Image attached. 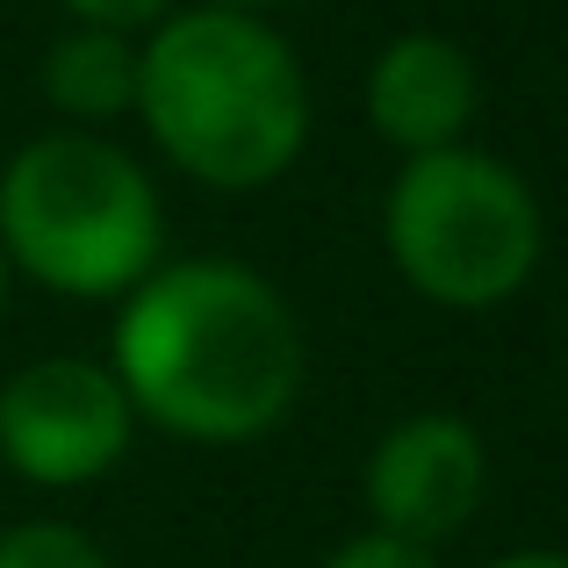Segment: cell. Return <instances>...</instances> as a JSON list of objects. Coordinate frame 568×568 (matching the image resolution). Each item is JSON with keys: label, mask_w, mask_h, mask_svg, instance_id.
Wrapping results in <instances>:
<instances>
[{"label": "cell", "mask_w": 568, "mask_h": 568, "mask_svg": "<svg viewBox=\"0 0 568 568\" xmlns=\"http://www.w3.org/2000/svg\"><path fill=\"white\" fill-rule=\"evenodd\" d=\"M109 375L138 425L181 446H252L281 432L310 382L295 303L245 260H159L115 303Z\"/></svg>", "instance_id": "cell-1"}, {"label": "cell", "mask_w": 568, "mask_h": 568, "mask_svg": "<svg viewBox=\"0 0 568 568\" xmlns=\"http://www.w3.org/2000/svg\"><path fill=\"white\" fill-rule=\"evenodd\" d=\"M181 181L260 194L288 181L310 144V72L266 14L173 8L138 37V115Z\"/></svg>", "instance_id": "cell-2"}, {"label": "cell", "mask_w": 568, "mask_h": 568, "mask_svg": "<svg viewBox=\"0 0 568 568\" xmlns=\"http://www.w3.org/2000/svg\"><path fill=\"white\" fill-rule=\"evenodd\" d=\"M0 252L65 303H123L166 260L152 173L101 130H43L0 166Z\"/></svg>", "instance_id": "cell-3"}, {"label": "cell", "mask_w": 568, "mask_h": 568, "mask_svg": "<svg viewBox=\"0 0 568 568\" xmlns=\"http://www.w3.org/2000/svg\"><path fill=\"white\" fill-rule=\"evenodd\" d=\"M382 245L410 295L454 317H483L526 295V281L540 274L547 216L511 159L446 144V152L403 159V173L388 181Z\"/></svg>", "instance_id": "cell-4"}, {"label": "cell", "mask_w": 568, "mask_h": 568, "mask_svg": "<svg viewBox=\"0 0 568 568\" xmlns=\"http://www.w3.org/2000/svg\"><path fill=\"white\" fill-rule=\"evenodd\" d=\"M138 446V410L94 353H43L0 382V468L29 489L109 483Z\"/></svg>", "instance_id": "cell-5"}, {"label": "cell", "mask_w": 568, "mask_h": 568, "mask_svg": "<svg viewBox=\"0 0 568 568\" xmlns=\"http://www.w3.org/2000/svg\"><path fill=\"white\" fill-rule=\"evenodd\" d=\"M483 497H489V446L460 410H410L367 446L361 468L367 532L439 555L446 540L475 526Z\"/></svg>", "instance_id": "cell-6"}, {"label": "cell", "mask_w": 568, "mask_h": 568, "mask_svg": "<svg viewBox=\"0 0 568 568\" xmlns=\"http://www.w3.org/2000/svg\"><path fill=\"white\" fill-rule=\"evenodd\" d=\"M361 109L382 144H396L403 159H425V152H446V144H468L475 115H483V72L454 37L403 29L367 65Z\"/></svg>", "instance_id": "cell-7"}, {"label": "cell", "mask_w": 568, "mask_h": 568, "mask_svg": "<svg viewBox=\"0 0 568 568\" xmlns=\"http://www.w3.org/2000/svg\"><path fill=\"white\" fill-rule=\"evenodd\" d=\"M37 94L65 130H101L138 115V37H109V29H65L37 65Z\"/></svg>", "instance_id": "cell-8"}, {"label": "cell", "mask_w": 568, "mask_h": 568, "mask_svg": "<svg viewBox=\"0 0 568 568\" xmlns=\"http://www.w3.org/2000/svg\"><path fill=\"white\" fill-rule=\"evenodd\" d=\"M0 568H115V561L72 518H22L0 532Z\"/></svg>", "instance_id": "cell-9"}, {"label": "cell", "mask_w": 568, "mask_h": 568, "mask_svg": "<svg viewBox=\"0 0 568 568\" xmlns=\"http://www.w3.org/2000/svg\"><path fill=\"white\" fill-rule=\"evenodd\" d=\"M72 29H109V37H152L173 14V0H58Z\"/></svg>", "instance_id": "cell-10"}, {"label": "cell", "mask_w": 568, "mask_h": 568, "mask_svg": "<svg viewBox=\"0 0 568 568\" xmlns=\"http://www.w3.org/2000/svg\"><path fill=\"white\" fill-rule=\"evenodd\" d=\"M324 568H439V555L410 540H388V532H353L346 547L324 555Z\"/></svg>", "instance_id": "cell-11"}, {"label": "cell", "mask_w": 568, "mask_h": 568, "mask_svg": "<svg viewBox=\"0 0 568 568\" xmlns=\"http://www.w3.org/2000/svg\"><path fill=\"white\" fill-rule=\"evenodd\" d=\"M489 568H568L561 547H518V555H497Z\"/></svg>", "instance_id": "cell-12"}, {"label": "cell", "mask_w": 568, "mask_h": 568, "mask_svg": "<svg viewBox=\"0 0 568 568\" xmlns=\"http://www.w3.org/2000/svg\"><path fill=\"white\" fill-rule=\"evenodd\" d=\"M209 8H245V14H266V8H281V0H209Z\"/></svg>", "instance_id": "cell-13"}, {"label": "cell", "mask_w": 568, "mask_h": 568, "mask_svg": "<svg viewBox=\"0 0 568 568\" xmlns=\"http://www.w3.org/2000/svg\"><path fill=\"white\" fill-rule=\"evenodd\" d=\"M8 288H14V266H8V252H0V317H8Z\"/></svg>", "instance_id": "cell-14"}]
</instances>
